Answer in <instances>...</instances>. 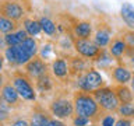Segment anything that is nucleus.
Masks as SVG:
<instances>
[{
	"label": "nucleus",
	"instance_id": "nucleus-9",
	"mask_svg": "<svg viewBox=\"0 0 134 126\" xmlns=\"http://www.w3.org/2000/svg\"><path fill=\"white\" fill-rule=\"evenodd\" d=\"M24 69H25V74H27L29 78H34V80H38V78H41L42 76L49 73V65L46 63L45 59H42L41 56H35L34 59H31V60L24 66Z\"/></svg>",
	"mask_w": 134,
	"mask_h": 126
},
{
	"label": "nucleus",
	"instance_id": "nucleus-39",
	"mask_svg": "<svg viewBox=\"0 0 134 126\" xmlns=\"http://www.w3.org/2000/svg\"><path fill=\"white\" fill-rule=\"evenodd\" d=\"M0 126H3V123H0Z\"/></svg>",
	"mask_w": 134,
	"mask_h": 126
},
{
	"label": "nucleus",
	"instance_id": "nucleus-6",
	"mask_svg": "<svg viewBox=\"0 0 134 126\" xmlns=\"http://www.w3.org/2000/svg\"><path fill=\"white\" fill-rule=\"evenodd\" d=\"M73 48L78 56H82L91 62H94L102 50L92 39H80V38H74Z\"/></svg>",
	"mask_w": 134,
	"mask_h": 126
},
{
	"label": "nucleus",
	"instance_id": "nucleus-30",
	"mask_svg": "<svg viewBox=\"0 0 134 126\" xmlns=\"http://www.w3.org/2000/svg\"><path fill=\"white\" fill-rule=\"evenodd\" d=\"M71 123H73V126H87V125L92 123V122L90 119H87V118H84V116L74 115L71 118Z\"/></svg>",
	"mask_w": 134,
	"mask_h": 126
},
{
	"label": "nucleus",
	"instance_id": "nucleus-21",
	"mask_svg": "<svg viewBox=\"0 0 134 126\" xmlns=\"http://www.w3.org/2000/svg\"><path fill=\"white\" fill-rule=\"evenodd\" d=\"M35 86H36V91L39 92H48L54 87V81H53V76L52 74H45L41 78L35 80Z\"/></svg>",
	"mask_w": 134,
	"mask_h": 126
},
{
	"label": "nucleus",
	"instance_id": "nucleus-10",
	"mask_svg": "<svg viewBox=\"0 0 134 126\" xmlns=\"http://www.w3.org/2000/svg\"><path fill=\"white\" fill-rule=\"evenodd\" d=\"M113 39V29L109 24L106 23H99L94 29V35L92 41L99 46L100 49H106L110 41Z\"/></svg>",
	"mask_w": 134,
	"mask_h": 126
},
{
	"label": "nucleus",
	"instance_id": "nucleus-24",
	"mask_svg": "<svg viewBox=\"0 0 134 126\" xmlns=\"http://www.w3.org/2000/svg\"><path fill=\"white\" fill-rule=\"evenodd\" d=\"M18 28V23L13 21L11 18H7L4 15H0V32L7 35V34L15 32Z\"/></svg>",
	"mask_w": 134,
	"mask_h": 126
},
{
	"label": "nucleus",
	"instance_id": "nucleus-36",
	"mask_svg": "<svg viewBox=\"0 0 134 126\" xmlns=\"http://www.w3.org/2000/svg\"><path fill=\"white\" fill-rule=\"evenodd\" d=\"M130 88H131V91H133V94H134V73H133V78H131V81H130Z\"/></svg>",
	"mask_w": 134,
	"mask_h": 126
},
{
	"label": "nucleus",
	"instance_id": "nucleus-1",
	"mask_svg": "<svg viewBox=\"0 0 134 126\" xmlns=\"http://www.w3.org/2000/svg\"><path fill=\"white\" fill-rule=\"evenodd\" d=\"M73 104H74V115L87 118L92 123H99L100 122L103 112L100 111L92 92H84L77 90L73 94Z\"/></svg>",
	"mask_w": 134,
	"mask_h": 126
},
{
	"label": "nucleus",
	"instance_id": "nucleus-18",
	"mask_svg": "<svg viewBox=\"0 0 134 126\" xmlns=\"http://www.w3.org/2000/svg\"><path fill=\"white\" fill-rule=\"evenodd\" d=\"M113 90H115V94H116V97H117V99H119L120 105L133 104V101H134V94H133L131 88H130L129 86L116 84V86L113 87Z\"/></svg>",
	"mask_w": 134,
	"mask_h": 126
},
{
	"label": "nucleus",
	"instance_id": "nucleus-31",
	"mask_svg": "<svg viewBox=\"0 0 134 126\" xmlns=\"http://www.w3.org/2000/svg\"><path fill=\"white\" fill-rule=\"evenodd\" d=\"M10 126H29V120L24 119V118H15V119L10 120Z\"/></svg>",
	"mask_w": 134,
	"mask_h": 126
},
{
	"label": "nucleus",
	"instance_id": "nucleus-34",
	"mask_svg": "<svg viewBox=\"0 0 134 126\" xmlns=\"http://www.w3.org/2000/svg\"><path fill=\"white\" fill-rule=\"evenodd\" d=\"M4 60H6V59H4V56H2V55H0V73H2V70H3V67H4Z\"/></svg>",
	"mask_w": 134,
	"mask_h": 126
},
{
	"label": "nucleus",
	"instance_id": "nucleus-23",
	"mask_svg": "<svg viewBox=\"0 0 134 126\" xmlns=\"http://www.w3.org/2000/svg\"><path fill=\"white\" fill-rule=\"evenodd\" d=\"M39 24L42 27V32H45L48 36H53L56 35L57 32V24L54 23L52 18H49V17H41L39 18Z\"/></svg>",
	"mask_w": 134,
	"mask_h": 126
},
{
	"label": "nucleus",
	"instance_id": "nucleus-29",
	"mask_svg": "<svg viewBox=\"0 0 134 126\" xmlns=\"http://www.w3.org/2000/svg\"><path fill=\"white\" fill-rule=\"evenodd\" d=\"M121 36H123V39L126 41V44H127L129 48L134 49V31H131V29H126Z\"/></svg>",
	"mask_w": 134,
	"mask_h": 126
},
{
	"label": "nucleus",
	"instance_id": "nucleus-8",
	"mask_svg": "<svg viewBox=\"0 0 134 126\" xmlns=\"http://www.w3.org/2000/svg\"><path fill=\"white\" fill-rule=\"evenodd\" d=\"M4 59L13 66H25L31 60V56L25 52L21 45L18 46H7L4 49Z\"/></svg>",
	"mask_w": 134,
	"mask_h": 126
},
{
	"label": "nucleus",
	"instance_id": "nucleus-37",
	"mask_svg": "<svg viewBox=\"0 0 134 126\" xmlns=\"http://www.w3.org/2000/svg\"><path fill=\"white\" fill-rule=\"evenodd\" d=\"M4 36H2V32H0V49H2V46H4Z\"/></svg>",
	"mask_w": 134,
	"mask_h": 126
},
{
	"label": "nucleus",
	"instance_id": "nucleus-7",
	"mask_svg": "<svg viewBox=\"0 0 134 126\" xmlns=\"http://www.w3.org/2000/svg\"><path fill=\"white\" fill-rule=\"evenodd\" d=\"M0 15L20 23L25 18V8L17 0H0Z\"/></svg>",
	"mask_w": 134,
	"mask_h": 126
},
{
	"label": "nucleus",
	"instance_id": "nucleus-16",
	"mask_svg": "<svg viewBox=\"0 0 134 126\" xmlns=\"http://www.w3.org/2000/svg\"><path fill=\"white\" fill-rule=\"evenodd\" d=\"M71 34L74 38H80V39H91L94 35V24L88 20H80L77 21L73 28H71Z\"/></svg>",
	"mask_w": 134,
	"mask_h": 126
},
{
	"label": "nucleus",
	"instance_id": "nucleus-17",
	"mask_svg": "<svg viewBox=\"0 0 134 126\" xmlns=\"http://www.w3.org/2000/svg\"><path fill=\"white\" fill-rule=\"evenodd\" d=\"M50 120H52L50 112L36 105L29 116V126H48Z\"/></svg>",
	"mask_w": 134,
	"mask_h": 126
},
{
	"label": "nucleus",
	"instance_id": "nucleus-27",
	"mask_svg": "<svg viewBox=\"0 0 134 126\" xmlns=\"http://www.w3.org/2000/svg\"><path fill=\"white\" fill-rule=\"evenodd\" d=\"M116 123V113H103L100 118L99 126H115Z\"/></svg>",
	"mask_w": 134,
	"mask_h": 126
},
{
	"label": "nucleus",
	"instance_id": "nucleus-14",
	"mask_svg": "<svg viewBox=\"0 0 134 126\" xmlns=\"http://www.w3.org/2000/svg\"><path fill=\"white\" fill-rule=\"evenodd\" d=\"M112 78L116 84L121 86H129L133 78V71L129 69L124 63H117L112 69Z\"/></svg>",
	"mask_w": 134,
	"mask_h": 126
},
{
	"label": "nucleus",
	"instance_id": "nucleus-26",
	"mask_svg": "<svg viewBox=\"0 0 134 126\" xmlns=\"http://www.w3.org/2000/svg\"><path fill=\"white\" fill-rule=\"evenodd\" d=\"M116 113L120 118H129V119H134V105L133 104H124L119 105Z\"/></svg>",
	"mask_w": 134,
	"mask_h": 126
},
{
	"label": "nucleus",
	"instance_id": "nucleus-25",
	"mask_svg": "<svg viewBox=\"0 0 134 126\" xmlns=\"http://www.w3.org/2000/svg\"><path fill=\"white\" fill-rule=\"evenodd\" d=\"M21 46L24 48V50L27 52L29 56H31L32 59L38 56V52H39V46H38V42L34 36H28L27 39H25L23 44H21Z\"/></svg>",
	"mask_w": 134,
	"mask_h": 126
},
{
	"label": "nucleus",
	"instance_id": "nucleus-32",
	"mask_svg": "<svg viewBox=\"0 0 134 126\" xmlns=\"http://www.w3.org/2000/svg\"><path fill=\"white\" fill-rule=\"evenodd\" d=\"M115 126H133V119H129V118H117Z\"/></svg>",
	"mask_w": 134,
	"mask_h": 126
},
{
	"label": "nucleus",
	"instance_id": "nucleus-38",
	"mask_svg": "<svg viewBox=\"0 0 134 126\" xmlns=\"http://www.w3.org/2000/svg\"><path fill=\"white\" fill-rule=\"evenodd\" d=\"M87 126H99V123H90V125H87Z\"/></svg>",
	"mask_w": 134,
	"mask_h": 126
},
{
	"label": "nucleus",
	"instance_id": "nucleus-2",
	"mask_svg": "<svg viewBox=\"0 0 134 126\" xmlns=\"http://www.w3.org/2000/svg\"><path fill=\"white\" fill-rule=\"evenodd\" d=\"M11 84L14 86L17 92H18L20 97L24 101H28V102L36 101V97H38L36 92L38 91H36V88L32 86L31 78H29L25 73L15 70L11 76Z\"/></svg>",
	"mask_w": 134,
	"mask_h": 126
},
{
	"label": "nucleus",
	"instance_id": "nucleus-15",
	"mask_svg": "<svg viewBox=\"0 0 134 126\" xmlns=\"http://www.w3.org/2000/svg\"><path fill=\"white\" fill-rule=\"evenodd\" d=\"M69 67H70V76L77 77V76L85 73L88 69H91V60L82 57V56H70L69 57Z\"/></svg>",
	"mask_w": 134,
	"mask_h": 126
},
{
	"label": "nucleus",
	"instance_id": "nucleus-5",
	"mask_svg": "<svg viewBox=\"0 0 134 126\" xmlns=\"http://www.w3.org/2000/svg\"><path fill=\"white\" fill-rule=\"evenodd\" d=\"M75 86H77L78 91L92 92L100 87H105V80L102 77V74L98 71V69L91 67L85 73L75 77Z\"/></svg>",
	"mask_w": 134,
	"mask_h": 126
},
{
	"label": "nucleus",
	"instance_id": "nucleus-28",
	"mask_svg": "<svg viewBox=\"0 0 134 126\" xmlns=\"http://www.w3.org/2000/svg\"><path fill=\"white\" fill-rule=\"evenodd\" d=\"M123 59H126V60H124V65L127 66L129 69H130V70H131L133 73H134V49L129 48Z\"/></svg>",
	"mask_w": 134,
	"mask_h": 126
},
{
	"label": "nucleus",
	"instance_id": "nucleus-19",
	"mask_svg": "<svg viewBox=\"0 0 134 126\" xmlns=\"http://www.w3.org/2000/svg\"><path fill=\"white\" fill-rule=\"evenodd\" d=\"M120 17L129 29L134 31V6L131 3L124 2L120 7Z\"/></svg>",
	"mask_w": 134,
	"mask_h": 126
},
{
	"label": "nucleus",
	"instance_id": "nucleus-35",
	"mask_svg": "<svg viewBox=\"0 0 134 126\" xmlns=\"http://www.w3.org/2000/svg\"><path fill=\"white\" fill-rule=\"evenodd\" d=\"M4 83H6V81H4V76L0 73V90H2V87H3V84H4Z\"/></svg>",
	"mask_w": 134,
	"mask_h": 126
},
{
	"label": "nucleus",
	"instance_id": "nucleus-11",
	"mask_svg": "<svg viewBox=\"0 0 134 126\" xmlns=\"http://www.w3.org/2000/svg\"><path fill=\"white\" fill-rule=\"evenodd\" d=\"M0 97H2V99L11 109L20 108L21 102H23V98H21L20 94L17 92V90L14 88V86L11 84V81H6L3 84L2 90H0Z\"/></svg>",
	"mask_w": 134,
	"mask_h": 126
},
{
	"label": "nucleus",
	"instance_id": "nucleus-33",
	"mask_svg": "<svg viewBox=\"0 0 134 126\" xmlns=\"http://www.w3.org/2000/svg\"><path fill=\"white\" fill-rule=\"evenodd\" d=\"M48 126H67L63 120L60 119H56V118H52V120L49 122V125Z\"/></svg>",
	"mask_w": 134,
	"mask_h": 126
},
{
	"label": "nucleus",
	"instance_id": "nucleus-20",
	"mask_svg": "<svg viewBox=\"0 0 134 126\" xmlns=\"http://www.w3.org/2000/svg\"><path fill=\"white\" fill-rule=\"evenodd\" d=\"M28 36L29 35L25 32V29H17L15 32L4 35V44H6V46H18V45L23 44Z\"/></svg>",
	"mask_w": 134,
	"mask_h": 126
},
{
	"label": "nucleus",
	"instance_id": "nucleus-3",
	"mask_svg": "<svg viewBox=\"0 0 134 126\" xmlns=\"http://www.w3.org/2000/svg\"><path fill=\"white\" fill-rule=\"evenodd\" d=\"M48 111L50 115L60 120H69L74 116V104L73 98H69L66 95H57L50 101Z\"/></svg>",
	"mask_w": 134,
	"mask_h": 126
},
{
	"label": "nucleus",
	"instance_id": "nucleus-12",
	"mask_svg": "<svg viewBox=\"0 0 134 126\" xmlns=\"http://www.w3.org/2000/svg\"><path fill=\"white\" fill-rule=\"evenodd\" d=\"M50 71L54 78L60 80V81H69L70 78V67L69 60L64 57H54L50 63Z\"/></svg>",
	"mask_w": 134,
	"mask_h": 126
},
{
	"label": "nucleus",
	"instance_id": "nucleus-22",
	"mask_svg": "<svg viewBox=\"0 0 134 126\" xmlns=\"http://www.w3.org/2000/svg\"><path fill=\"white\" fill-rule=\"evenodd\" d=\"M24 29L29 36H36L42 32V27L39 24V20H34V18H24L23 21Z\"/></svg>",
	"mask_w": 134,
	"mask_h": 126
},
{
	"label": "nucleus",
	"instance_id": "nucleus-4",
	"mask_svg": "<svg viewBox=\"0 0 134 126\" xmlns=\"http://www.w3.org/2000/svg\"><path fill=\"white\" fill-rule=\"evenodd\" d=\"M92 95H94V98L96 99L100 111L103 113H116L120 102H119V99H117V97L115 94L113 87H108V86L100 87L98 90L92 91Z\"/></svg>",
	"mask_w": 134,
	"mask_h": 126
},
{
	"label": "nucleus",
	"instance_id": "nucleus-13",
	"mask_svg": "<svg viewBox=\"0 0 134 126\" xmlns=\"http://www.w3.org/2000/svg\"><path fill=\"white\" fill-rule=\"evenodd\" d=\"M127 49H129V46H127V44H126V41L123 39V36H121V35L120 36H115L110 41L109 46H108L109 55H110V56L115 59L117 63L123 62V57H124L126 52H127Z\"/></svg>",
	"mask_w": 134,
	"mask_h": 126
}]
</instances>
